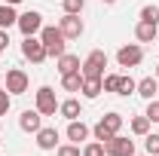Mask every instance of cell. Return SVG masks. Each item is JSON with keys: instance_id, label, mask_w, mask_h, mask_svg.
I'll use <instances>...</instances> for the list:
<instances>
[{"instance_id": "38", "label": "cell", "mask_w": 159, "mask_h": 156, "mask_svg": "<svg viewBox=\"0 0 159 156\" xmlns=\"http://www.w3.org/2000/svg\"><path fill=\"white\" fill-rule=\"evenodd\" d=\"M0 144H3V141H0Z\"/></svg>"}, {"instance_id": "2", "label": "cell", "mask_w": 159, "mask_h": 156, "mask_svg": "<svg viewBox=\"0 0 159 156\" xmlns=\"http://www.w3.org/2000/svg\"><path fill=\"white\" fill-rule=\"evenodd\" d=\"M104 67H107V52L104 49H92L80 64L83 77H104Z\"/></svg>"}, {"instance_id": "18", "label": "cell", "mask_w": 159, "mask_h": 156, "mask_svg": "<svg viewBox=\"0 0 159 156\" xmlns=\"http://www.w3.org/2000/svg\"><path fill=\"white\" fill-rule=\"evenodd\" d=\"M16 21H19V12H16V6L3 3V6H0V28H3V31H9Z\"/></svg>"}, {"instance_id": "31", "label": "cell", "mask_w": 159, "mask_h": 156, "mask_svg": "<svg viewBox=\"0 0 159 156\" xmlns=\"http://www.w3.org/2000/svg\"><path fill=\"white\" fill-rule=\"evenodd\" d=\"M9 107H12V95H9L6 89H0V117H6Z\"/></svg>"}, {"instance_id": "32", "label": "cell", "mask_w": 159, "mask_h": 156, "mask_svg": "<svg viewBox=\"0 0 159 156\" xmlns=\"http://www.w3.org/2000/svg\"><path fill=\"white\" fill-rule=\"evenodd\" d=\"M6 46H9V31H3V28H0V52H3Z\"/></svg>"}, {"instance_id": "26", "label": "cell", "mask_w": 159, "mask_h": 156, "mask_svg": "<svg viewBox=\"0 0 159 156\" xmlns=\"http://www.w3.org/2000/svg\"><path fill=\"white\" fill-rule=\"evenodd\" d=\"M83 6H86V0H61V9H64V12H70V16H80V12H83Z\"/></svg>"}, {"instance_id": "9", "label": "cell", "mask_w": 159, "mask_h": 156, "mask_svg": "<svg viewBox=\"0 0 159 156\" xmlns=\"http://www.w3.org/2000/svg\"><path fill=\"white\" fill-rule=\"evenodd\" d=\"M58 28H61V34H64L67 40H80L83 31H86L83 19H80V16H70V12H64V19L58 21Z\"/></svg>"}, {"instance_id": "16", "label": "cell", "mask_w": 159, "mask_h": 156, "mask_svg": "<svg viewBox=\"0 0 159 156\" xmlns=\"http://www.w3.org/2000/svg\"><path fill=\"white\" fill-rule=\"evenodd\" d=\"M58 113L67 119V122H70V119H80V117H83V104H80L77 98H67V101L58 104Z\"/></svg>"}, {"instance_id": "25", "label": "cell", "mask_w": 159, "mask_h": 156, "mask_svg": "<svg viewBox=\"0 0 159 156\" xmlns=\"http://www.w3.org/2000/svg\"><path fill=\"white\" fill-rule=\"evenodd\" d=\"M144 153H150V156H159V135H144Z\"/></svg>"}, {"instance_id": "10", "label": "cell", "mask_w": 159, "mask_h": 156, "mask_svg": "<svg viewBox=\"0 0 159 156\" xmlns=\"http://www.w3.org/2000/svg\"><path fill=\"white\" fill-rule=\"evenodd\" d=\"M19 129H21V132H28V135H37L40 129H43V113H40L37 107H34V110H21Z\"/></svg>"}, {"instance_id": "24", "label": "cell", "mask_w": 159, "mask_h": 156, "mask_svg": "<svg viewBox=\"0 0 159 156\" xmlns=\"http://www.w3.org/2000/svg\"><path fill=\"white\" fill-rule=\"evenodd\" d=\"M92 135H95V141H101V144H107V141H110V138H113V132H110V129H107V126H104V122H95V129H92Z\"/></svg>"}, {"instance_id": "23", "label": "cell", "mask_w": 159, "mask_h": 156, "mask_svg": "<svg viewBox=\"0 0 159 156\" xmlns=\"http://www.w3.org/2000/svg\"><path fill=\"white\" fill-rule=\"evenodd\" d=\"M141 21H153V25H159V6H153V3L141 6Z\"/></svg>"}, {"instance_id": "36", "label": "cell", "mask_w": 159, "mask_h": 156, "mask_svg": "<svg viewBox=\"0 0 159 156\" xmlns=\"http://www.w3.org/2000/svg\"><path fill=\"white\" fill-rule=\"evenodd\" d=\"M156 80H159V64H156Z\"/></svg>"}, {"instance_id": "3", "label": "cell", "mask_w": 159, "mask_h": 156, "mask_svg": "<svg viewBox=\"0 0 159 156\" xmlns=\"http://www.w3.org/2000/svg\"><path fill=\"white\" fill-rule=\"evenodd\" d=\"M21 55L31 61V64H43V61L49 58V55H46V46H43L40 37H25L21 40Z\"/></svg>"}, {"instance_id": "22", "label": "cell", "mask_w": 159, "mask_h": 156, "mask_svg": "<svg viewBox=\"0 0 159 156\" xmlns=\"http://www.w3.org/2000/svg\"><path fill=\"white\" fill-rule=\"evenodd\" d=\"M101 122L113 132V135H119V129H122V113H116V110H110V113H104L101 117Z\"/></svg>"}, {"instance_id": "8", "label": "cell", "mask_w": 159, "mask_h": 156, "mask_svg": "<svg viewBox=\"0 0 159 156\" xmlns=\"http://www.w3.org/2000/svg\"><path fill=\"white\" fill-rule=\"evenodd\" d=\"M104 153L107 156H135V141L132 138H122V135H113L104 144Z\"/></svg>"}, {"instance_id": "6", "label": "cell", "mask_w": 159, "mask_h": 156, "mask_svg": "<svg viewBox=\"0 0 159 156\" xmlns=\"http://www.w3.org/2000/svg\"><path fill=\"white\" fill-rule=\"evenodd\" d=\"M28 86H31V77H28L21 67H9V71H6V92H9V95H25Z\"/></svg>"}, {"instance_id": "1", "label": "cell", "mask_w": 159, "mask_h": 156, "mask_svg": "<svg viewBox=\"0 0 159 156\" xmlns=\"http://www.w3.org/2000/svg\"><path fill=\"white\" fill-rule=\"evenodd\" d=\"M40 40H43V46H46V55H52V58H58V55L67 52V37L61 34V28H46V25H43Z\"/></svg>"}, {"instance_id": "19", "label": "cell", "mask_w": 159, "mask_h": 156, "mask_svg": "<svg viewBox=\"0 0 159 156\" xmlns=\"http://www.w3.org/2000/svg\"><path fill=\"white\" fill-rule=\"evenodd\" d=\"M61 86H64V92H80V89H83V71L64 74V77H61Z\"/></svg>"}, {"instance_id": "37", "label": "cell", "mask_w": 159, "mask_h": 156, "mask_svg": "<svg viewBox=\"0 0 159 156\" xmlns=\"http://www.w3.org/2000/svg\"><path fill=\"white\" fill-rule=\"evenodd\" d=\"M0 55H3V52H0Z\"/></svg>"}, {"instance_id": "4", "label": "cell", "mask_w": 159, "mask_h": 156, "mask_svg": "<svg viewBox=\"0 0 159 156\" xmlns=\"http://www.w3.org/2000/svg\"><path fill=\"white\" fill-rule=\"evenodd\" d=\"M141 61H144L141 43H125V46H119V52H116V64L119 67H138Z\"/></svg>"}, {"instance_id": "5", "label": "cell", "mask_w": 159, "mask_h": 156, "mask_svg": "<svg viewBox=\"0 0 159 156\" xmlns=\"http://www.w3.org/2000/svg\"><path fill=\"white\" fill-rule=\"evenodd\" d=\"M58 104L61 101L55 98V92H52L49 86H40L37 89V104H34V107H37L43 117H55V113H58Z\"/></svg>"}, {"instance_id": "14", "label": "cell", "mask_w": 159, "mask_h": 156, "mask_svg": "<svg viewBox=\"0 0 159 156\" xmlns=\"http://www.w3.org/2000/svg\"><path fill=\"white\" fill-rule=\"evenodd\" d=\"M135 95H141L144 101H153V98L159 95V80H156V77H144V80H138Z\"/></svg>"}, {"instance_id": "17", "label": "cell", "mask_w": 159, "mask_h": 156, "mask_svg": "<svg viewBox=\"0 0 159 156\" xmlns=\"http://www.w3.org/2000/svg\"><path fill=\"white\" fill-rule=\"evenodd\" d=\"M80 92H83V98H89V101H92V98H98L101 92H104L101 77H83V89H80Z\"/></svg>"}, {"instance_id": "13", "label": "cell", "mask_w": 159, "mask_h": 156, "mask_svg": "<svg viewBox=\"0 0 159 156\" xmlns=\"http://www.w3.org/2000/svg\"><path fill=\"white\" fill-rule=\"evenodd\" d=\"M156 37H159V25H153V21H138L135 25V40L138 43H153Z\"/></svg>"}, {"instance_id": "34", "label": "cell", "mask_w": 159, "mask_h": 156, "mask_svg": "<svg viewBox=\"0 0 159 156\" xmlns=\"http://www.w3.org/2000/svg\"><path fill=\"white\" fill-rule=\"evenodd\" d=\"M104 3H107V6H110V3H116V0H104Z\"/></svg>"}, {"instance_id": "20", "label": "cell", "mask_w": 159, "mask_h": 156, "mask_svg": "<svg viewBox=\"0 0 159 156\" xmlns=\"http://www.w3.org/2000/svg\"><path fill=\"white\" fill-rule=\"evenodd\" d=\"M135 89H138V80H132L129 74H119V86H116V95L129 98V95H135Z\"/></svg>"}, {"instance_id": "29", "label": "cell", "mask_w": 159, "mask_h": 156, "mask_svg": "<svg viewBox=\"0 0 159 156\" xmlns=\"http://www.w3.org/2000/svg\"><path fill=\"white\" fill-rule=\"evenodd\" d=\"M104 83V92H113L116 95V86H119V74H107V77H101Z\"/></svg>"}, {"instance_id": "7", "label": "cell", "mask_w": 159, "mask_h": 156, "mask_svg": "<svg viewBox=\"0 0 159 156\" xmlns=\"http://www.w3.org/2000/svg\"><path fill=\"white\" fill-rule=\"evenodd\" d=\"M19 31L25 34V37H37L40 31H43V16H40L37 9H28V12H21L19 16Z\"/></svg>"}, {"instance_id": "11", "label": "cell", "mask_w": 159, "mask_h": 156, "mask_svg": "<svg viewBox=\"0 0 159 156\" xmlns=\"http://www.w3.org/2000/svg\"><path fill=\"white\" fill-rule=\"evenodd\" d=\"M58 129H55V126H46V129H40L37 132V147L40 150H55V147H58Z\"/></svg>"}, {"instance_id": "27", "label": "cell", "mask_w": 159, "mask_h": 156, "mask_svg": "<svg viewBox=\"0 0 159 156\" xmlns=\"http://www.w3.org/2000/svg\"><path fill=\"white\" fill-rule=\"evenodd\" d=\"M55 153L58 156H83V150H80V144H58Z\"/></svg>"}, {"instance_id": "21", "label": "cell", "mask_w": 159, "mask_h": 156, "mask_svg": "<svg viewBox=\"0 0 159 156\" xmlns=\"http://www.w3.org/2000/svg\"><path fill=\"white\" fill-rule=\"evenodd\" d=\"M150 126H153V122H150V119H147L144 113H141V117H135V119H132V126H129V129H132V135L144 138L147 132H150Z\"/></svg>"}, {"instance_id": "15", "label": "cell", "mask_w": 159, "mask_h": 156, "mask_svg": "<svg viewBox=\"0 0 159 156\" xmlns=\"http://www.w3.org/2000/svg\"><path fill=\"white\" fill-rule=\"evenodd\" d=\"M80 55H74V52H64V55H58L55 58V67H58V74L64 77V74H74V71H80Z\"/></svg>"}, {"instance_id": "33", "label": "cell", "mask_w": 159, "mask_h": 156, "mask_svg": "<svg viewBox=\"0 0 159 156\" xmlns=\"http://www.w3.org/2000/svg\"><path fill=\"white\" fill-rule=\"evenodd\" d=\"M6 3H9V6H19V3H21V0H6Z\"/></svg>"}, {"instance_id": "35", "label": "cell", "mask_w": 159, "mask_h": 156, "mask_svg": "<svg viewBox=\"0 0 159 156\" xmlns=\"http://www.w3.org/2000/svg\"><path fill=\"white\" fill-rule=\"evenodd\" d=\"M135 156H150V153H135Z\"/></svg>"}, {"instance_id": "28", "label": "cell", "mask_w": 159, "mask_h": 156, "mask_svg": "<svg viewBox=\"0 0 159 156\" xmlns=\"http://www.w3.org/2000/svg\"><path fill=\"white\" fill-rule=\"evenodd\" d=\"M83 156H107V153H104V144L101 141H92V144L83 147Z\"/></svg>"}, {"instance_id": "12", "label": "cell", "mask_w": 159, "mask_h": 156, "mask_svg": "<svg viewBox=\"0 0 159 156\" xmlns=\"http://www.w3.org/2000/svg\"><path fill=\"white\" fill-rule=\"evenodd\" d=\"M89 132H92V129H89L83 119H70V122H67V141H70V144H83V141L89 138Z\"/></svg>"}, {"instance_id": "30", "label": "cell", "mask_w": 159, "mask_h": 156, "mask_svg": "<svg viewBox=\"0 0 159 156\" xmlns=\"http://www.w3.org/2000/svg\"><path fill=\"white\" fill-rule=\"evenodd\" d=\"M144 117L150 119V122H159V101H147V110H144Z\"/></svg>"}]
</instances>
